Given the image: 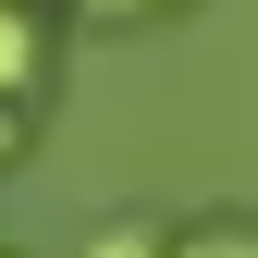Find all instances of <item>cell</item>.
<instances>
[{
	"mask_svg": "<svg viewBox=\"0 0 258 258\" xmlns=\"http://www.w3.org/2000/svg\"><path fill=\"white\" fill-rule=\"evenodd\" d=\"M37 0H0V99H25V86H37Z\"/></svg>",
	"mask_w": 258,
	"mask_h": 258,
	"instance_id": "1",
	"label": "cell"
},
{
	"mask_svg": "<svg viewBox=\"0 0 258 258\" xmlns=\"http://www.w3.org/2000/svg\"><path fill=\"white\" fill-rule=\"evenodd\" d=\"M172 258H258V221H197V234H172Z\"/></svg>",
	"mask_w": 258,
	"mask_h": 258,
	"instance_id": "2",
	"label": "cell"
},
{
	"mask_svg": "<svg viewBox=\"0 0 258 258\" xmlns=\"http://www.w3.org/2000/svg\"><path fill=\"white\" fill-rule=\"evenodd\" d=\"M86 258H172V246H160V234H148V221H111V234H99V246H86Z\"/></svg>",
	"mask_w": 258,
	"mask_h": 258,
	"instance_id": "3",
	"label": "cell"
},
{
	"mask_svg": "<svg viewBox=\"0 0 258 258\" xmlns=\"http://www.w3.org/2000/svg\"><path fill=\"white\" fill-rule=\"evenodd\" d=\"M86 13H99V25H123V13H160V0H86Z\"/></svg>",
	"mask_w": 258,
	"mask_h": 258,
	"instance_id": "4",
	"label": "cell"
},
{
	"mask_svg": "<svg viewBox=\"0 0 258 258\" xmlns=\"http://www.w3.org/2000/svg\"><path fill=\"white\" fill-rule=\"evenodd\" d=\"M13 148H25V123H13V99H0V160H13Z\"/></svg>",
	"mask_w": 258,
	"mask_h": 258,
	"instance_id": "5",
	"label": "cell"
}]
</instances>
